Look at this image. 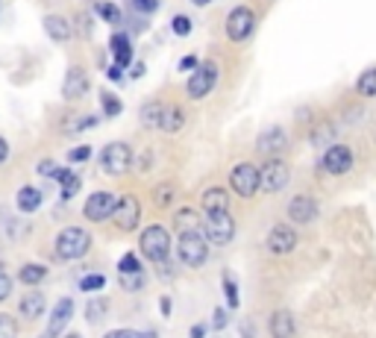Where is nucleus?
I'll use <instances>...</instances> for the list:
<instances>
[{
	"label": "nucleus",
	"instance_id": "f257e3e1",
	"mask_svg": "<svg viewBox=\"0 0 376 338\" xmlns=\"http://www.w3.org/2000/svg\"><path fill=\"white\" fill-rule=\"evenodd\" d=\"M91 250V235L80 227H68L56 238V256L59 259H83Z\"/></svg>",
	"mask_w": 376,
	"mask_h": 338
},
{
	"label": "nucleus",
	"instance_id": "f03ea898",
	"mask_svg": "<svg viewBox=\"0 0 376 338\" xmlns=\"http://www.w3.org/2000/svg\"><path fill=\"white\" fill-rule=\"evenodd\" d=\"M138 247H142V253L147 256L150 262L156 265H162L168 259V253H171V235L162 224H153L142 232V242H138Z\"/></svg>",
	"mask_w": 376,
	"mask_h": 338
},
{
	"label": "nucleus",
	"instance_id": "7ed1b4c3",
	"mask_svg": "<svg viewBox=\"0 0 376 338\" xmlns=\"http://www.w3.org/2000/svg\"><path fill=\"white\" fill-rule=\"evenodd\" d=\"M176 253H180V262L188 265V268H197L206 262L209 256V244L200 232H180V242H176Z\"/></svg>",
	"mask_w": 376,
	"mask_h": 338
},
{
	"label": "nucleus",
	"instance_id": "20e7f679",
	"mask_svg": "<svg viewBox=\"0 0 376 338\" xmlns=\"http://www.w3.org/2000/svg\"><path fill=\"white\" fill-rule=\"evenodd\" d=\"M229 186L235 194H241V197H253L256 191L262 188V180H259V168L250 165V162H241V165H235L229 171Z\"/></svg>",
	"mask_w": 376,
	"mask_h": 338
},
{
	"label": "nucleus",
	"instance_id": "39448f33",
	"mask_svg": "<svg viewBox=\"0 0 376 338\" xmlns=\"http://www.w3.org/2000/svg\"><path fill=\"white\" fill-rule=\"evenodd\" d=\"M101 165H103V171L112 174V176L127 174L130 165H132V150H130L124 142H112V145H106L103 153H101Z\"/></svg>",
	"mask_w": 376,
	"mask_h": 338
},
{
	"label": "nucleus",
	"instance_id": "423d86ee",
	"mask_svg": "<svg viewBox=\"0 0 376 338\" xmlns=\"http://www.w3.org/2000/svg\"><path fill=\"white\" fill-rule=\"evenodd\" d=\"M253 27H256V15L250 6H239L232 9L229 18H227V38L229 42H247L253 35Z\"/></svg>",
	"mask_w": 376,
	"mask_h": 338
},
{
	"label": "nucleus",
	"instance_id": "0eeeda50",
	"mask_svg": "<svg viewBox=\"0 0 376 338\" xmlns=\"http://www.w3.org/2000/svg\"><path fill=\"white\" fill-rule=\"evenodd\" d=\"M215 83H217V65L215 62H200V68L188 77L186 94L194 97V101H200V97H206L215 89Z\"/></svg>",
	"mask_w": 376,
	"mask_h": 338
},
{
	"label": "nucleus",
	"instance_id": "6e6552de",
	"mask_svg": "<svg viewBox=\"0 0 376 338\" xmlns=\"http://www.w3.org/2000/svg\"><path fill=\"white\" fill-rule=\"evenodd\" d=\"M288 165L283 162V159H268V162L259 168V180H262V191L268 194H276L283 191L288 186Z\"/></svg>",
	"mask_w": 376,
	"mask_h": 338
},
{
	"label": "nucleus",
	"instance_id": "1a4fd4ad",
	"mask_svg": "<svg viewBox=\"0 0 376 338\" xmlns=\"http://www.w3.org/2000/svg\"><path fill=\"white\" fill-rule=\"evenodd\" d=\"M235 235V221L229 212H215L206 218V242L212 244H229Z\"/></svg>",
	"mask_w": 376,
	"mask_h": 338
},
{
	"label": "nucleus",
	"instance_id": "9d476101",
	"mask_svg": "<svg viewBox=\"0 0 376 338\" xmlns=\"http://www.w3.org/2000/svg\"><path fill=\"white\" fill-rule=\"evenodd\" d=\"M118 209V197L109 191H94L89 201H86V218L89 221H106V218H115Z\"/></svg>",
	"mask_w": 376,
	"mask_h": 338
},
{
	"label": "nucleus",
	"instance_id": "9b49d317",
	"mask_svg": "<svg viewBox=\"0 0 376 338\" xmlns=\"http://www.w3.org/2000/svg\"><path fill=\"white\" fill-rule=\"evenodd\" d=\"M321 168L326 174H335V176H341L353 168V150L347 145H332L324 156H321Z\"/></svg>",
	"mask_w": 376,
	"mask_h": 338
},
{
	"label": "nucleus",
	"instance_id": "f8f14e48",
	"mask_svg": "<svg viewBox=\"0 0 376 338\" xmlns=\"http://www.w3.org/2000/svg\"><path fill=\"white\" fill-rule=\"evenodd\" d=\"M138 221H142V203H138L132 194H124L115 209V224L121 230H135Z\"/></svg>",
	"mask_w": 376,
	"mask_h": 338
},
{
	"label": "nucleus",
	"instance_id": "ddd939ff",
	"mask_svg": "<svg viewBox=\"0 0 376 338\" xmlns=\"http://www.w3.org/2000/svg\"><path fill=\"white\" fill-rule=\"evenodd\" d=\"M71 315H74V300L71 297H62L56 306H53V315H50V324H47V332L42 338H59V332L65 329V324L71 321Z\"/></svg>",
	"mask_w": 376,
	"mask_h": 338
},
{
	"label": "nucleus",
	"instance_id": "4468645a",
	"mask_svg": "<svg viewBox=\"0 0 376 338\" xmlns=\"http://www.w3.org/2000/svg\"><path fill=\"white\" fill-rule=\"evenodd\" d=\"M288 218L294 224H312L314 218H318V203H314L312 197H306V194L294 197V201L288 203Z\"/></svg>",
	"mask_w": 376,
	"mask_h": 338
},
{
	"label": "nucleus",
	"instance_id": "2eb2a0df",
	"mask_svg": "<svg viewBox=\"0 0 376 338\" xmlns=\"http://www.w3.org/2000/svg\"><path fill=\"white\" fill-rule=\"evenodd\" d=\"M294 244H297V232L291 230V227H273L270 230V235H268V247H270V253H291L294 250Z\"/></svg>",
	"mask_w": 376,
	"mask_h": 338
},
{
	"label": "nucleus",
	"instance_id": "dca6fc26",
	"mask_svg": "<svg viewBox=\"0 0 376 338\" xmlns=\"http://www.w3.org/2000/svg\"><path fill=\"white\" fill-rule=\"evenodd\" d=\"M285 145H288V138H285V133H283L280 127L265 130V133L259 135V142H256L259 153H265V156H276V153H283V150H285Z\"/></svg>",
	"mask_w": 376,
	"mask_h": 338
},
{
	"label": "nucleus",
	"instance_id": "f3484780",
	"mask_svg": "<svg viewBox=\"0 0 376 338\" xmlns=\"http://www.w3.org/2000/svg\"><path fill=\"white\" fill-rule=\"evenodd\" d=\"M86 91H89V77H86V71L83 68H71L68 77H65L62 94L68 97V101H76V97H83Z\"/></svg>",
	"mask_w": 376,
	"mask_h": 338
},
{
	"label": "nucleus",
	"instance_id": "a211bd4d",
	"mask_svg": "<svg viewBox=\"0 0 376 338\" xmlns=\"http://www.w3.org/2000/svg\"><path fill=\"white\" fill-rule=\"evenodd\" d=\"M109 50H112V56H115V65H118V68H127V65L132 62V45H130V35H127V33L112 35Z\"/></svg>",
	"mask_w": 376,
	"mask_h": 338
},
{
	"label": "nucleus",
	"instance_id": "6ab92c4d",
	"mask_svg": "<svg viewBox=\"0 0 376 338\" xmlns=\"http://www.w3.org/2000/svg\"><path fill=\"white\" fill-rule=\"evenodd\" d=\"M270 335L273 338H294V315L280 309L270 315Z\"/></svg>",
	"mask_w": 376,
	"mask_h": 338
},
{
	"label": "nucleus",
	"instance_id": "aec40b11",
	"mask_svg": "<svg viewBox=\"0 0 376 338\" xmlns=\"http://www.w3.org/2000/svg\"><path fill=\"white\" fill-rule=\"evenodd\" d=\"M18 312H21L27 321H35V317H42V312H45V294H38V291L24 294L21 303H18Z\"/></svg>",
	"mask_w": 376,
	"mask_h": 338
},
{
	"label": "nucleus",
	"instance_id": "412c9836",
	"mask_svg": "<svg viewBox=\"0 0 376 338\" xmlns=\"http://www.w3.org/2000/svg\"><path fill=\"white\" fill-rule=\"evenodd\" d=\"M53 180H56L59 186H62V203H68L71 197H74L76 191H80V186H83L80 176H76L74 171H65V168H59V174L53 176Z\"/></svg>",
	"mask_w": 376,
	"mask_h": 338
},
{
	"label": "nucleus",
	"instance_id": "4be33fe9",
	"mask_svg": "<svg viewBox=\"0 0 376 338\" xmlns=\"http://www.w3.org/2000/svg\"><path fill=\"white\" fill-rule=\"evenodd\" d=\"M227 206H229V197H227L224 188H209V191L203 194V209H206V215L227 212Z\"/></svg>",
	"mask_w": 376,
	"mask_h": 338
},
{
	"label": "nucleus",
	"instance_id": "5701e85b",
	"mask_svg": "<svg viewBox=\"0 0 376 338\" xmlns=\"http://www.w3.org/2000/svg\"><path fill=\"white\" fill-rule=\"evenodd\" d=\"M45 30H47V35L53 38V42H65V38H71V24L62 15H50L45 21Z\"/></svg>",
	"mask_w": 376,
	"mask_h": 338
},
{
	"label": "nucleus",
	"instance_id": "b1692460",
	"mask_svg": "<svg viewBox=\"0 0 376 338\" xmlns=\"http://www.w3.org/2000/svg\"><path fill=\"white\" fill-rule=\"evenodd\" d=\"M183 124H186V115H183V109L180 106H165V115H162V127L159 130H165V133H180L183 130Z\"/></svg>",
	"mask_w": 376,
	"mask_h": 338
},
{
	"label": "nucleus",
	"instance_id": "393cba45",
	"mask_svg": "<svg viewBox=\"0 0 376 338\" xmlns=\"http://www.w3.org/2000/svg\"><path fill=\"white\" fill-rule=\"evenodd\" d=\"M38 206H42V191H38V188L24 186L21 191H18V209H21V212H35Z\"/></svg>",
	"mask_w": 376,
	"mask_h": 338
},
{
	"label": "nucleus",
	"instance_id": "a878e982",
	"mask_svg": "<svg viewBox=\"0 0 376 338\" xmlns=\"http://www.w3.org/2000/svg\"><path fill=\"white\" fill-rule=\"evenodd\" d=\"M355 91H359L362 97H376V68H368L359 74V79H355Z\"/></svg>",
	"mask_w": 376,
	"mask_h": 338
},
{
	"label": "nucleus",
	"instance_id": "bb28decb",
	"mask_svg": "<svg viewBox=\"0 0 376 338\" xmlns=\"http://www.w3.org/2000/svg\"><path fill=\"white\" fill-rule=\"evenodd\" d=\"M173 224L180 227V232H194L197 227H200V218H197L194 209H180L176 218H173Z\"/></svg>",
	"mask_w": 376,
	"mask_h": 338
},
{
	"label": "nucleus",
	"instance_id": "cd10ccee",
	"mask_svg": "<svg viewBox=\"0 0 376 338\" xmlns=\"http://www.w3.org/2000/svg\"><path fill=\"white\" fill-rule=\"evenodd\" d=\"M162 115H165V106L162 103H147L142 109V124L144 127H162Z\"/></svg>",
	"mask_w": 376,
	"mask_h": 338
},
{
	"label": "nucleus",
	"instance_id": "c85d7f7f",
	"mask_svg": "<svg viewBox=\"0 0 376 338\" xmlns=\"http://www.w3.org/2000/svg\"><path fill=\"white\" fill-rule=\"evenodd\" d=\"M47 276V268L45 265H24L21 268V283L24 286H38Z\"/></svg>",
	"mask_w": 376,
	"mask_h": 338
},
{
	"label": "nucleus",
	"instance_id": "c756f323",
	"mask_svg": "<svg viewBox=\"0 0 376 338\" xmlns=\"http://www.w3.org/2000/svg\"><path fill=\"white\" fill-rule=\"evenodd\" d=\"M103 315H106V300L103 297H94V300L86 306V321L97 324V321H103Z\"/></svg>",
	"mask_w": 376,
	"mask_h": 338
},
{
	"label": "nucleus",
	"instance_id": "7c9ffc66",
	"mask_svg": "<svg viewBox=\"0 0 376 338\" xmlns=\"http://www.w3.org/2000/svg\"><path fill=\"white\" fill-rule=\"evenodd\" d=\"M97 15H101L103 21H109V24L121 21V9H118L115 4H97Z\"/></svg>",
	"mask_w": 376,
	"mask_h": 338
},
{
	"label": "nucleus",
	"instance_id": "2f4dec72",
	"mask_svg": "<svg viewBox=\"0 0 376 338\" xmlns=\"http://www.w3.org/2000/svg\"><path fill=\"white\" fill-rule=\"evenodd\" d=\"M101 103H103V109H106V115H109V118L121 115V109H124V106H121V101H118L115 94H109V91H103V94H101Z\"/></svg>",
	"mask_w": 376,
	"mask_h": 338
},
{
	"label": "nucleus",
	"instance_id": "473e14b6",
	"mask_svg": "<svg viewBox=\"0 0 376 338\" xmlns=\"http://www.w3.org/2000/svg\"><path fill=\"white\" fill-rule=\"evenodd\" d=\"M103 286H106V276H101V274H89V276H83V280H80L83 291H101Z\"/></svg>",
	"mask_w": 376,
	"mask_h": 338
},
{
	"label": "nucleus",
	"instance_id": "72a5a7b5",
	"mask_svg": "<svg viewBox=\"0 0 376 338\" xmlns=\"http://www.w3.org/2000/svg\"><path fill=\"white\" fill-rule=\"evenodd\" d=\"M121 286H124L127 291L142 288V286H144V271H138V274H121Z\"/></svg>",
	"mask_w": 376,
	"mask_h": 338
},
{
	"label": "nucleus",
	"instance_id": "f704fd0d",
	"mask_svg": "<svg viewBox=\"0 0 376 338\" xmlns=\"http://www.w3.org/2000/svg\"><path fill=\"white\" fill-rule=\"evenodd\" d=\"M0 338H18V324H15V317L0 315Z\"/></svg>",
	"mask_w": 376,
	"mask_h": 338
},
{
	"label": "nucleus",
	"instance_id": "c9c22d12",
	"mask_svg": "<svg viewBox=\"0 0 376 338\" xmlns=\"http://www.w3.org/2000/svg\"><path fill=\"white\" fill-rule=\"evenodd\" d=\"M138 271H142V262H138V256H132V253H127L121 265H118V274H138Z\"/></svg>",
	"mask_w": 376,
	"mask_h": 338
},
{
	"label": "nucleus",
	"instance_id": "e433bc0d",
	"mask_svg": "<svg viewBox=\"0 0 376 338\" xmlns=\"http://www.w3.org/2000/svg\"><path fill=\"white\" fill-rule=\"evenodd\" d=\"M224 291H227V303L235 309L239 306V286L232 283V276H224Z\"/></svg>",
	"mask_w": 376,
	"mask_h": 338
},
{
	"label": "nucleus",
	"instance_id": "4c0bfd02",
	"mask_svg": "<svg viewBox=\"0 0 376 338\" xmlns=\"http://www.w3.org/2000/svg\"><path fill=\"white\" fill-rule=\"evenodd\" d=\"M132 6H135V12H142V15H153L156 9H159V0H132Z\"/></svg>",
	"mask_w": 376,
	"mask_h": 338
},
{
	"label": "nucleus",
	"instance_id": "58836bf2",
	"mask_svg": "<svg viewBox=\"0 0 376 338\" xmlns=\"http://www.w3.org/2000/svg\"><path fill=\"white\" fill-rule=\"evenodd\" d=\"M171 27H173V33H176V35H188V33H191V21H188L186 15H176Z\"/></svg>",
	"mask_w": 376,
	"mask_h": 338
},
{
	"label": "nucleus",
	"instance_id": "ea45409f",
	"mask_svg": "<svg viewBox=\"0 0 376 338\" xmlns=\"http://www.w3.org/2000/svg\"><path fill=\"white\" fill-rule=\"evenodd\" d=\"M89 156H91V147H89V145H83V147H74V150L68 153V159H71V162H86Z\"/></svg>",
	"mask_w": 376,
	"mask_h": 338
},
{
	"label": "nucleus",
	"instance_id": "a19ab883",
	"mask_svg": "<svg viewBox=\"0 0 376 338\" xmlns=\"http://www.w3.org/2000/svg\"><path fill=\"white\" fill-rule=\"evenodd\" d=\"M171 194H173L171 186H159V188H156V203H159V206H168V203H171Z\"/></svg>",
	"mask_w": 376,
	"mask_h": 338
},
{
	"label": "nucleus",
	"instance_id": "79ce46f5",
	"mask_svg": "<svg viewBox=\"0 0 376 338\" xmlns=\"http://www.w3.org/2000/svg\"><path fill=\"white\" fill-rule=\"evenodd\" d=\"M9 294H12V280H9V276H6L4 271H0V303H4Z\"/></svg>",
	"mask_w": 376,
	"mask_h": 338
},
{
	"label": "nucleus",
	"instance_id": "37998d69",
	"mask_svg": "<svg viewBox=\"0 0 376 338\" xmlns=\"http://www.w3.org/2000/svg\"><path fill=\"white\" fill-rule=\"evenodd\" d=\"M326 138H332V127H329V124H324L321 130H314L312 142H314V145H321V142H326Z\"/></svg>",
	"mask_w": 376,
	"mask_h": 338
},
{
	"label": "nucleus",
	"instance_id": "c03bdc74",
	"mask_svg": "<svg viewBox=\"0 0 376 338\" xmlns=\"http://www.w3.org/2000/svg\"><path fill=\"white\" fill-rule=\"evenodd\" d=\"M103 338H142V332H132V329H112Z\"/></svg>",
	"mask_w": 376,
	"mask_h": 338
},
{
	"label": "nucleus",
	"instance_id": "a18cd8bd",
	"mask_svg": "<svg viewBox=\"0 0 376 338\" xmlns=\"http://www.w3.org/2000/svg\"><path fill=\"white\" fill-rule=\"evenodd\" d=\"M38 174H42V176H56V174H59V165H56V162H50V159H47V162H42V165H38Z\"/></svg>",
	"mask_w": 376,
	"mask_h": 338
},
{
	"label": "nucleus",
	"instance_id": "49530a36",
	"mask_svg": "<svg viewBox=\"0 0 376 338\" xmlns=\"http://www.w3.org/2000/svg\"><path fill=\"white\" fill-rule=\"evenodd\" d=\"M197 68H200V62H197V56H183L180 71H197Z\"/></svg>",
	"mask_w": 376,
	"mask_h": 338
},
{
	"label": "nucleus",
	"instance_id": "de8ad7c7",
	"mask_svg": "<svg viewBox=\"0 0 376 338\" xmlns=\"http://www.w3.org/2000/svg\"><path fill=\"white\" fill-rule=\"evenodd\" d=\"M215 327H217V329L227 327V312H224V309H215Z\"/></svg>",
	"mask_w": 376,
	"mask_h": 338
},
{
	"label": "nucleus",
	"instance_id": "09e8293b",
	"mask_svg": "<svg viewBox=\"0 0 376 338\" xmlns=\"http://www.w3.org/2000/svg\"><path fill=\"white\" fill-rule=\"evenodd\" d=\"M109 79H112V83H121V79H124V68L112 65V68H109Z\"/></svg>",
	"mask_w": 376,
	"mask_h": 338
},
{
	"label": "nucleus",
	"instance_id": "8fccbe9b",
	"mask_svg": "<svg viewBox=\"0 0 376 338\" xmlns=\"http://www.w3.org/2000/svg\"><path fill=\"white\" fill-rule=\"evenodd\" d=\"M6 156H9V145L0 138V162H6Z\"/></svg>",
	"mask_w": 376,
	"mask_h": 338
},
{
	"label": "nucleus",
	"instance_id": "3c124183",
	"mask_svg": "<svg viewBox=\"0 0 376 338\" xmlns=\"http://www.w3.org/2000/svg\"><path fill=\"white\" fill-rule=\"evenodd\" d=\"M159 309H162V315H168V312H171V300H168V297H162V303H159Z\"/></svg>",
	"mask_w": 376,
	"mask_h": 338
},
{
	"label": "nucleus",
	"instance_id": "603ef678",
	"mask_svg": "<svg viewBox=\"0 0 376 338\" xmlns=\"http://www.w3.org/2000/svg\"><path fill=\"white\" fill-rule=\"evenodd\" d=\"M203 335H206L203 327H194V329H191V338H203Z\"/></svg>",
	"mask_w": 376,
	"mask_h": 338
},
{
	"label": "nucleus",
	"instance_id": "864d4df0",
	"mask_svg": "<svg viewBox=\"0 0 376 338\" xmlns=\"http://www.w3.org/2000/svg\"><path fill=\"white\" fill-rule=\"evenodd\" d=\"M65 338H83V335H76V332H71V335H65Z\"/></svg>",
	"mask_w": 376,
	"mask_h": 338
}]
</instances>
